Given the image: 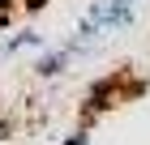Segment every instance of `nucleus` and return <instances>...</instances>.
Here are the masks:
<instances>
[{
    "instance_id": "f257e3e1",
    "label": "nucleus",
    "mask_w": 150,
    "mask_h": 145,
    "mask_svg": "<svg viewBox=\"0 0 150 145\" xmlns=\"http://www.w3.org/2000/svg\"><path fill=\"white\" fill-rule=\"evenodd\" d=\"M81 51H86V39H73L69 47H52V51H43V60L35 64V73H39V77H60Z\"/></svg>"
},
{
    "instance_id": "f03ea898",
    "label": "nucleus",
    "mask_w": 150,
    "mask_h": 145,
    "mask_svg": "<svg viewBox=\"0 0 150 145\" xmlns=\"http://www.w3.org/2000/svg\"><path fill=\"white\" fill-rule=\"evenodd\" d=\"M69 145H86V137H81V132H77V137H69Z\"/></svg>"
}]
</instances>
